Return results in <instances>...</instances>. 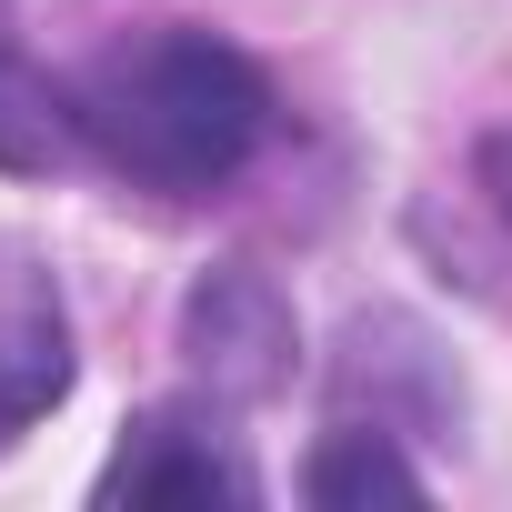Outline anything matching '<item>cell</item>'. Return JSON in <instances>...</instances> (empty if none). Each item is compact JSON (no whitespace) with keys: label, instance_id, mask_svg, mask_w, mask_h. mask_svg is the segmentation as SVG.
Returning a JSON list of instances; mask_svg holds the SVG:
<instances>
[{"label":"cell","instance_id":"6da1fadb","mask_svg":"<svg viewBox=\"0 0 512 512\" xmlns=\"http://www.w3.org/2000/svg\"><path fill=\"white\" fill-rule=\"evenodd\" d=\"M71 101H81V141L161 201H201V191L241 181L251 151L272 141V81L231 41L181 31V21L111 41Z\"/></svg>","mask_w":512,"mask_h":512},{"label":"cell","instance_id":"8992f818","mask_svg":"<svg viewBox=\"0 0 512 512\" xmlns=\"http://www.w3.org/2000/svg\"><path fill=\"white\" fill-rule=\"evenodd\" d=\"M302 492H312V502H422V472L392 452L382 422H342V432H322Z\"/></svg>","mask_w":512,"mask_h":512},{"label":"cell","instance_id":"52a82bcc","mask_svg":"<svg viewBox=\"0 0 512 512\" xmlns=\"http://www.w3.org/2000/svg\"><path fill=\"white\" fill-rule=\"evenodd\" d=\"M492 181H502V211H512V141L492 151Z\"/></svg>","mask_w":512,"mask_h":512},{"label":"cell","instance_id":"5b68a950","mask_svg":"<svg viewBox=\"0 0 512 512\" xmlns=\"http://www.w3.org/2000/svg\"><path fill=\"white\" fill-rule=\"evenodd\" d=\"M81 141V101L51 91L21 51H0V171H61Z\"/></svg>","mask_w":512,"mask_h":512},{"label":"cell","instance_id":"3957f363","mask_svg":"<svg viewBox=\"0 0 512 512\" xmlns=\"http://www.w3.org/2000/svg\"><path fill=\"white\" fill-rule=\"evenodd\" d=\"M251 462L221 442L211 412H141L101 462V502H251Z\"/></svg>","mask_w":512,"mask_h":512},{"label":"cell","instance_id":"7a4b0ae2","mask_svg":"<svg viewBox=\"0 0 512 512\" xmlns=\"http://www.w3.org/2000/svg\"><path fill=\"white\" fill-rule=\"evenodd\" d=\"M181 352L221 402H272L292 382V362H302V332H292V302L251 262H221L181 302Z\"/></svg>","mask_w":512,"mask_h":512},{"label":"cell","instance_id":"277c9868","mask_svg":"<svg viewBox=\"0 0 512 512\" xmlns=\"http://www.w3.org/2000/svg\"><path fill=\"white\" fill-rule=\"evenodd\" d=\"M61 392H71V322H61V292L21 282L11 302H0V442H21Z\"/></svg>","mask_w":512,"mask_h":512}]
</instances>
